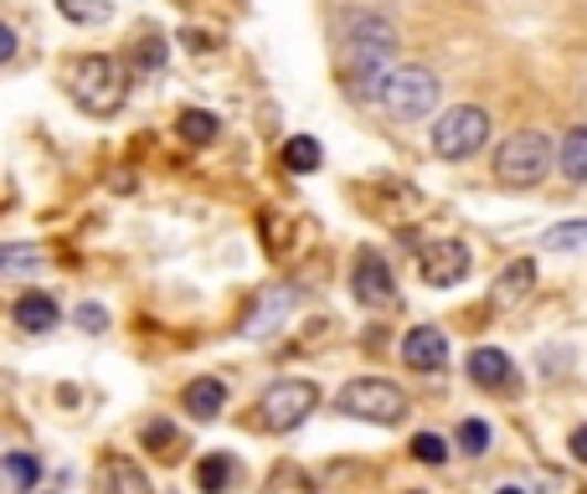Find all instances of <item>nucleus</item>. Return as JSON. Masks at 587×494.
<instances>
[{"instance_id": "2", "label": "nucleus", "mask_w": 587, "mask_h": 494, "mask_svg": "<svg viewBox=\"0 0 587 494\" xmlns=\"http://www.w3.org/2000/svg\"><path fill=\"white\" fill-rule=\"evenodd\" d=\"M73 98L83 104V114H98V119H108V114H119L124 98H129V83H124L119 62L114 57H83L73 62Z\"/></svg>"}, {"instance_id": "14", "label": "nucleus", "mask_w": 587, "mask_h": 494, "mask_svg": "<svg viewBox=\"0 0 587 494\" xmlns=\"http://www.w3.org/2000/svg\"><path fill=\"white\" fill-rule=\"evenodd\" d=\"M181 407L191 412L196 422H211V418H222V407H227V387L217 381V376H196L191 387L181 391Z\"/></svg>"}, {"instance_id": "22", "label": "nucleus", "mask_w": 587, "mask_h": 494, "mask_svg": "<svg viewBox=\"0 0 587 494\" xmlns=\"http://www.w3.org/2000/svg\"><path fill=\"white\" fill-rule=\"evenodd\" d=\"M176 129H181V139H191V145H211V139H217V114H207V108H186L181 119H176Z\"/></svg>"}, {"instance_id": "4", "label": "nucleus", "mask_w": 587, "mask_h": 494, "mask_svg": "<svg viewBox=\"0 0 587 494\" xmlns=\"http://www.w3.org/2000/svg\"><path fill=\"white\" fill-rule=\"evenodd\" d=\"M319 402V387L315 381H304V376H284V381H273L263 397H258V422H263V433H289V428H300Z\"/></svg>"}, {"instance_id": "10", "label": "nucleus", "mask_w": 587, "mask_h": 494, "mask_svg": "<svg viewBox=\"0 0 587 494\" xmlns=\"http://www.w3.org/2000/svg\"><path fill=\"white\" fill-rule=\"evenodd\" d=\"M402 360L412 371H443L449 366V340H443V329L438 325H412L402 335Z\"/></svg>"}, {"instance_id": "21", "label": "nucleus", "mask_w": 587, "mask_h": 494, "mask_svg": "<svg viewBox=\"0 0 587 494\" xmlns=\"http://www.w3.org/2000/svg\"><path fill=\"white\" fill-rule=\"evenodd\" d=\"M263 494H315V484H310V474L300 464H279L269 474V484H263Z\"/></svg>"}, {"instance_id": "26", "label": "nucleus", "mask_w": 587, "mask_h": 494, "mask_svg": "<svg viewBox=\"0 0 587 494\" xmlns=\"http://www.w3.org/2000/svg\"><path fill=\"white\" fill-rule=\"evenodd\" d=\"M0 269L6 273H21V269H42V253H31V248H21V242H11L6 253H0Z\"/></svg>"}, {"instance_id": "13", "label": "nucleus", "mask_w": 587, "mask_h": 494, "mask_svg": "<svg viewBox=\"0 0 587 494\" xmlns=\"http://www.w3.org/2000/svg\"><path fill=\"white\" fill-rule=\"evenodd\" d=\"M531 288H536V263H531V257H515L511 269L495 278V288H490V304H495V309H515Z\"/></svg>"}, {"instance_id": "28", "label": "nucleus", "mask_w": 587, "mask_h": 494, "mask_svg": "<svg viewBox=\"0 0 587 494\" xmlns=\"http://www.w3.org/2000/svg\"><path fill=\"white\" fill-rule=\"evenodd\" d=\"M77 329L104 335V329H108V309H104V304H77Z\"/></svg>"}, {"instance_id": "16", "label": "nucleus", "mask_w": 587, "mask_h": 494, "mask_svg": "<svg viewBox=\"0 0 587 494\" xmlns=\"http://www.w3.org/2000/svg\"><path fill=\"white\" fill-rule=\"evenodd\" d=\"M294 309V288H269L263 299H258V309L248 319H242V335H273L279 329V319Z\"/></svg>"}, {"instance_id": "11", "label": "nucleus", "mask_w": 587, "mask_h": 494, "mask_svg": "<svg viewBox=\"0 0 587 494\" xmlns=\"http://www.w3.org/2000/svg\"><path fill=\"white\" fill-rule=\"evenodd\" d=\"M469 376H474V387L484 391H515V360L495 345H480V350H469Z\"/></svg>"}, {"instance_id": "19", "label": "nucleus", "mask_w": 587, "mask_h": 494, "mask_svg": "<svg viewBox=\"0 0 587 494\" xmlns=\"http://www.w3.org/2000/svg\"><path fill=\"white\" fill-rule=\"evenodd\" d=\"M542 248L546 253H577V248H587V222H557L542 232Z\"/></svg>"}, {"instance_id": "31", "label": "nucleus", "mask_w": 587, "mask_h": 494, "mask_svg": "<svg viewBox=\"0 0 587 494\" xmlns=\"http://www.w3.org/2000/svg\"><path fill=\"white\" fill-rule=\"evenodd\" d=\"M11 57H15V31L0 27V62H11Z\"/></svg>"}, {"instance_id": "18", "label": "nucleus", "mask_w": 587, "mask_h": 494, "mask_svg": "<svg viewBox=\"0 0 587 494\" xmlns=\"http://www.w3.org/2000/svg\"><path fill=\"white\" fill-rule=\"evenodd\" d=\"M57 11L73 27H104L108 15H114V0H57Z\"/></svg>"}, {"instance_id": "27", "label": "nucleus", "mask_w": 587, "mask_h": 494, "mask_svg": "<svg viewBox=\"0 0 587 494\" xmlns=\"http://www.w3.org/2000/svg\"><path fill=\"white\" fill-rule=\"evenodd\" d=\"M145 443H150V449H160V459H170L166 449H181V433H176L170 422H150V428H145Z\"/></svg>"}, {"instance_id": "24", "label": "nucleus", "mask_w": 587, "mask_h": 494, "mask_svg": "<svg viewBox=\"0 0 587 494\" xmlns=\"http://www.w3.org/2000/svg\"><path fill=\"white\" fill-rule=\"evenodd\" d=\"M6 474H11L15 494L36 490V459H31V453H6Z\"/></svg>"}, {"instance_id": "5", "label": "nucleus", "mask_w": 587, "mask_h": 494, "mask_svg": "<svg viewBox=\"0 0 587 494\" xmlns=\"http://www.w3.org/2000/svg\"><path fill=\"white\" fill-rule=\"evenodd\" d=\"M340 412H350L356 422H381V428H391V422H402L407 397H402V387H391L381 376H356V381H346V391H340Z\"/></svg>"}, {"instance_id": "3", "label": "nucleus", "mask_w": 587, "mask_h": 494, "mask_svg": "<svg viewBox=\"0 0 587 494\" xmlns=\"http://www.w3.org/2000/svg\"><path fill=\"white\" fill-rule=\"evenodd\" d=\"M490 139V114L480 104H453L449 114H438L433 124V155L438 160H469L484 150Z\"/></svg>"}, {"instance_id": "12", "label": "nucleus", "mask_w": 587, "mask_h": 494, "mask_svg": "<svg viewBox=\"0 0 587 494\" xmlns=\"http://www.w3.org/2000/svg\"><path fill=\"white\" fill-rule=\"evenodd\" d=\"M11 319H15V329H27V335H46V329H57L62 309H57L52 294L31 288V294H21V299L11 304Z\"/></svg>"}, {"instance_id": "30", "label": "nucleus", "mask_w": 587, "mask_h": 494, "mask_svg": "<svg viewBox=\"0 0 587 494\" xmlns=\"http://www.w3.org/2000/svg\"><path fill=\"white\" fill-rule=\"evenodd\" d=\"M139 57H145V67H160V62H166V46H160V42L139 46Z\"/></svg>"}, {"instance_id": "23", "label": "nucleus", "mask_w": 587, "mask_h": 494, "mask_svg": "<svg viewBox=\"0 0 587 494\" xmlns=\"http://www.w3.org/2000/svg\"><path fill=\"white\" fill-rule=\"evenodd\" d=\"M284 165L294 170V176H310V170H319V145L310 135H294L284 145Z\"/></svg>"}, {"instance_id": "20", "label": "nucleus", "mask_w": 587, "mask_h": 494, "mask_svg": "<svg viewBox=\"0 0 587 494\" xmlns=\"http://www.w3.org/2000/svg\"><path fill=\"white\" fill-rule=\"evenodd\" d=\"M227 480H232V459H227V453H207V459L196 464V484H201V494H222Z\"/></svg>"}, {"instance_id": "1", "label": "nucleus", "mask_w": 587, "mask_h": 494, "mask_svg": "<svg viewBox=\"0 0 587 494\" xmlns=\"http://www.w3.org/2000/svg\"><path fill=\"white\" fill-rule=\"evenodd\" d=\"M552 165H557V150H552V139L542 129H515L495 150V180L505 191H531V186H542L552 176Z\"/></svg>"}, {"instance_id": "7", "label": "nucleus", "mask_w": 587, "mask_h": 494, "mask_svg": "<svg viewBox=\"0 0 587 494\" xmlns=\"http://www.w3.org/2000/svg\"><path fill=\"white\" fill-rule=\"evenodd\" d=\"M391 52H397V27L381 21V15H356L350 21V67L356 77L371 73V67H387Z\"/></svg>"}, {"instance_id": "29", "label": "nucleus", "mask_w": 587, "mask_h": 494, "mask_svg": "<svg viewBox=\"0 0 587 494\" xmlns=\"http://www.w3.org/2000/svg\"><path fill=\"white\" fill-rule=\"evenodd\" d=\"M459 443H464V453H484V449H490V428L469 418L464 428H459Z\"/></svg>"}, {"instance_id": "17", "label": "nucleus", "mask_w": 587, "mask_h": 494, "mask_svg": "<svg viewBox=\"0 0 587 494\" xmlns=\"http://www.w3.org/2000/svg\"><path fill=\"white\" fill-rule=\"evenodd\" d=\"M557 165L573 186H587V129H567V139H562V150H557Z\"/></svg>"}, {"instance_id": "8", "label": "nucleus", "mask_w": 587, "mask_h": 494, "mask_svg": "<svg viewBox=\"0 0 587 494\" xmlns=\"http://www.w3.org/2000/svg\"><path fill=\"white\" fill-rule=\"evenodd\" d=\"M474 269V253H469L459 238H443V242H428L418 253V278L428 288H453L459 278H469Z\"/></svg>"}, {"instance_id": "6", "label": "nucleus", "mask_w": 587, "mask_h": 494, "mask_svg": "<svg viewBox=\"0 0 587 494\" xmlns=\"http://www.w3.org/2000/svg\"><path fill=\"white\" fill-rule=\"evenodd\" d=\"M438 93H443V83L428 67H397L387 93H381V104H387L391 119H422V114L438 108Z\"/></svg>"}, {"instance_id": "15", "label": "nucleus", "mask_w": 587, "mask_h": 494, "mask_svg": "<svg viewBox=\"0 0 587 494\" xmlns=\"http://www.w3.org/2000/svg\"><path fill=\"white\" fill-rule=\"evenodd\" d=\"M98 490L104 494H150V480H145V469L135 464V459H104V469H98Z\"/></svg>"}, {"instance_id": "25", "label": "nucleus", "mask_w": 587, "mask_h": 494, "mask_svg": "<svg viewBox=\"0 0 587 494\" xmlns=\"http://www.w3.org/2000/svg\"><path fill=\"white\" fill-rule=\"evenodd\" d=\"M412 459H418V464H443V459H449V443L433 433H418L412 438Z\"/></svg>"}, {"instance_id": "32", "label": "nucleus", "mask_w": 587, "mask_h": 494, "mask_svg": "<svg viewBox=\"0 0 587 494\" xmlns=\"http://www.w3.org/2000/svg\"><path fill=\"white\" fill-rule=\"evenodd\" d=\"M573 453L577 464H587V428H573Z\"/></svg>"}, {"instance_id": "9", "label": "nucleus", "mask_w": 587, "mask_h": 494, "mask_svg": "<svg viewBox=\"0 0 587 494\" xmlns=\"http://www.w3.org/2000/svg\"><path fill=\"white\" fill-rule=\"evenodd\" d=\"M350 288H356V299L361 304H391L397 299V288H391V269H387V257L381 253H356V269H350Z\"/></svg>"}]
</instances>
